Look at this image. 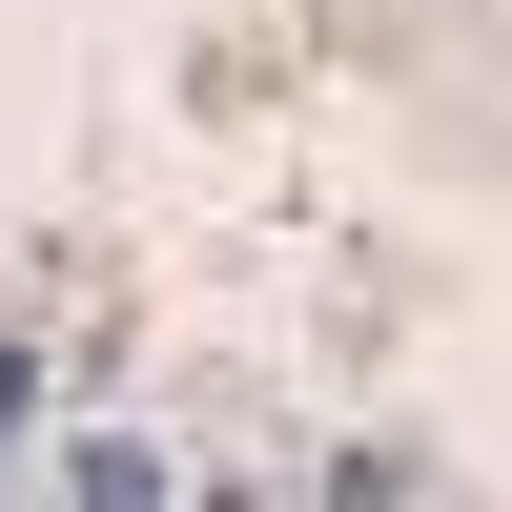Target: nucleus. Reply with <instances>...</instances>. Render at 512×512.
Returning <instances> with one entry per match:
<instances>
[{
  "label": "nucleus",
  "instance_id": "1",
  "mask_svg": "<svg viewBox=\"0 0 512 512\" xmlns=\"http://www.w3.org/2000/svg\"><path fill=\"white\" fill-rule=\"evenodd\" d=\"M21 431H41V369H21V349H0V451H21Z\"/></svg>",
  "mask_w": 512,
  "mask_h": 512
}]
</instances>
